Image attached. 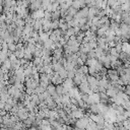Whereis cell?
Returning <instances> with one entry per match:
<instances>
[{"mask_svg":"<svg viewBox=\"0 0 130 130\" xmlns=\"http://www.w3.org/2000/svg\"><path fill=\"white\" fill-rule=\"evenodd\" d=\"M66 35L68 37H71V36H74L75 35V30H74V27H69L66 31Z\"/></svg>","mask_w":130,"mask_h":130,"instance_id":"ffe728a7","label":"cell"},{"mask_svg":"<svg viewBox=\"0 0 130 130\" xmlns=\"http://www.w3.org/2000/svg\"><path fill=\"white\" fill-rule=\"evenodd\" d=\"M122 51L127 53V54H130V43L123 42V44H122Z\"/></svg>","mask_w":130,"mask_h":130,"instance_id":"52a82bcc","label":"cell"},{"mask_svg":"<svg viewBox=\"0 0 130 130\" xmlns=\"http://www.w3.org/2000/svg\"><path fill=\"white\" fill-rule=\"evenodd\" d=\"M110 54L113 55V56H116V57H118V58H119V55H120V53L116 50L115 47H114V48H110Z\"/></svg>","mask_w":130,"mask_h":130,"instance_id":"2e32d148","label":"cell"},{"mask_svg":"<svg viewBox=\"0 0 130 130\" xmlns=\"http://www.w3.org/2000/svg\"><path fill=\"white\" fill-rule=\"evenodd\" d=\"M47 90L49 91V93H50L52 96H53L54 94H56V93H57V91H56V85H54L53 83H51V84H49V85H48Z\"/></svg>","mask_w":130,"mask_h":130,"instance_id":"5b68a950","label":"cell"},{"mask_svg":"<svg viewBox=\"0 0 130 130\" xmlns=\"http://www.w3.org/2000/svg\"><path fill=\"white\" fill-rule=\"evenodd\" d=\"M87 56H88V58H96V54H95V52H94V49H93V50H90V51L87 53Z\"/></svg>","mask_w":130,"mask_h":130,"instance_id":"44dd1931","label":"cell"},{"mask_svg":"<svg viewBox=\"0 0 130 130\" xmlns=\"http://www.w3.org/2000/svg\"><path fill=\"white\" fill-rule=\"evenodd\" d=\"M74 19V16H72V15H70V14H67L66 16H65V20L67 21V22H69V21H71V20H73Z\"/></svg>","mask_w":130,"mask_h":130,"instance_id":"603a6c76","label":"cell"},{"mask_svg":"<svg viewBox=\"0 0 130 130\" xmlns=\"http://www.w3.org/2000/svg\"><path fill=\"white\" fill-rule=\"evenodd\" d=\"M29 8L32 12L41 9L42 8V0H30Z\"/></svg>","mask_w":130,"mask_h":130,"instance_id":"7a4b0ae2","label":"cell"},{"mask_svg":"<svg viewBox=\"0 0 130 130\" xmlns=\"http://www.w3.org/2000/svg\"><path fill=\"white\" fill-rule=\"evenodd\" d=\"M61 18V11L60 9L52 12V20H59Z\"/></svg>","mask_w":130,"mask_h":130,"instance_id":"8992f818","label":"cell"},{"mask_svg":"<svg viewBox=\"0 0 130 130\" xmlns=\"http://www.w3.org/2000/svg\"><path fill=\"white\" fill-rule=\"evenodd\" d=\"M58 73H59V75H60V77H61L62 79H66V78H68V70H66L65 67H63Z\"/></svg>","mask_w":130,"mask_h":130,"instance_id":"ba28073f","label":"cell"},{"mask_svg":"<svg viewBox=\"0 0 130 130\" xmlns=\"http://www.w3.org/2000/svg\"><path fill=\"white\" fill-rule=\"evenodd\" d=\"M128 0H118V5H123L127 2Z\"/></svg>","mask_w":130,"mask_h":130,"instance_id":"cb8c5ba5","label":"cell"},{"mask_svg":"<svg viewBox=\"0 0 130 130\" xmlns=\"http://www.w3.org/2000/svg\"><path fill=\"white\" fill-rule=\"evenodd\" d=\"M8 50H10L11 52H15L16 50H17V46H16V44L15 43H10V44H8Z\"/></svg>","mask_w":130,"mask_h":130,"instance_id":"9a60e30c","label":"cell"},{"mask_svg":"<svg viewBox=\"0 0 130 130\" xmlns=\"http://www.w3.org/2000/svg\"><path fill=\"white\" fill-rule=\"evenodd\" d=\"M53 44H54V42H53L51 39H49V40H47L46 42H44V47L47 48V49H51V47H52Z\"/></svg>","mask_w":130,"mask_h":130,"instance_id":"5bb4252c","label":"cell"},{"mask_svg":"<svg viewBox=\"0 0 130 130\" xmlns=\"http://www.w3.org/2000/svg\"><path fill=\"white\" fill-rule=\"evenodd\" d=\"M46 89H47V88H45L44 86H42V85H38V86L36 87V89H35V93H37V94H41V93L45 92Z\"/></svg>","mask_w":130,"mask_h":130,"instance_id":"7c38bea8","label":"cell"},{"mask_svg":"<svg viewBox=\"0 0 130 130\" xmlns=\"http://www.w3.org/2000/svg\"><path fill=\"white\" fill-rule=\"evenodd\" d=\"M56 91L59 95H63L64 94V85L63 84H58L56 85Z\"/></svg>","mask_w":130,"mask_h":130,"instance_id":"9c48e42d","label":"cell"},{"mask_svg":"<svg viewBox=\"0 0 130 130\" xmlns=\"http://www.w3.org/2000/svg\"><path fill=\"white\" fill-rule=\"evenodd\" d=\"M89 112L92 114H99L100 113V106L99 104H92L89 106Z\"/></svg>","mask_w":130,"mask_h":130,"instance_id":"277c9868","label":"cell"},{"mask_svg":"<svg viewBox=\"0 0 130 130\" xmlns=\"http://www.w3.org/2000/svg\"><path fill=\"white\" fill-rule=\"evenodd\" d=\"M77 12H78V10H77L76 8H74L73 6H70V7L68 8V14H70V15H72V16H75Z\"/></svg>","mask_w":130,"mask_h":130,"instance_id":"4fadbf2b","label":"cell"},{"mask_svg":"<svg viewBox=\"0 0 130 130\" xmlns=\"http://www.w3.org/2000/svg\"><path fill=\"white\" fill-rule=\"evenodd\" d=\"M106 92H107V94H108L109 98H114V96H116L117 93H118V92H117L115 89H113V88H108Z\"/></svg>","mask_w":130,"mask_h":130,"instance_id":"8fae6325","label":"cell"},{"mask_svg":"<svg viewBox=\"0 0 130 130\" xmlns=\"http://www.w3.org/2000/svg\"><path fill=\"white\" fill-rule=\"evenodd\" d=\"M45 19H48V20H51L52 19V12L51 11H48V10H45V16H44Z\"/></svg>","mask_w":130,"mask_h":130,"instance_id":"d6986e66","label":"cell"},{"mask_svg":"<svg viewBox=\"0 0 130 130\" xmlns=\"http://www.w3.org/2000/svg\"><path fill=\"white\" fill-rule=\"evenodd\" d=\"M124 92H125L126 94H128V95H129V98H130V84H127V85H125V89H124Z\"/></svg>","mask_w":130,"mask_h":130,"instance_id":"7402d4cb","label":"cell"},{"mask_svg":"<svg viewBox=\"0 0 130 130\" xmlns=\"http://www.w3.org/2000/svg\"><path fill=\"white\" fill-rule=\"evenodd\" d=\"M102 130H111V129H110V128H108V127H106V126H105V127H104V128H103V129H102Z\"/></svg>","mask_w":130,"mask_h":130,"instance_id":"d4e9b609","label":"cell"},{"mask_svg":"<svg viewBox=\"0 0 130 130\" xmlns=\"http://www.w3.org/2000/svg\"><path fill=\"white\" fill-rule=\"evenodd\" d=\"M59 25H60L59 20H53V21H52V29H53V30L59 28Z\"/></svg>","mask_w":130,"mask_h":130,"instance_id":"e0dca14e","label":"cell"},{"mask_svg":"<svg viewBox=\"0 0 130 130\" xmlns=\"http://www.w3.org/2000/svg\"><path fill=\"white\" fill-rule=\"evenodd\" d=\"M108 76H109V78H110V80L111 81H113V82H116L120 77V75H119V72L116 70V69H113V68H111V69H108Z\"/></svg>","mask_w":130,"mask_h":130,"instance_id":"6da1fadb","label":"cell"},{"mask_svg":"<svg viewBox=\"0 0 130 130\" xmlns=\"http://www.w3.org/2000/svg\"><path fill=\"white\" fill-rule=\"evenodd\" d=\"M30 101L34 102V103H36L37 105H39V104L41 103L40 98H39V94H37V93H32V94H30Z\"/></svg>","mask_w":130,"mask_h":130,"instance_id":"30bf717a","label":"cell"},{"mask_svg":"<svg viewBox=\"0 0 130 130\" xmlns=\"http://www.w3.org/2000/svg\"><path fill=\"white\" fill-rule=\"evenodd\" d=\"M63 85H64V87H66V88H68V89H70V88H72V87H74V85H75V83H74V81H73V79H71V78H66V79H64V82H63Z\"/></svg>","mask_w":130,"mask_h":130,"instance_id":"3957f363","label":"cell"},{"mask_svg":"<svg viewBox=\"0 0 130 130\" xmlns=\"http://www.w3.org/2000/svg\"><path fill=\"white\" fill-rule=\"evenodd\" d=\"M79 70H81L85 75H88V66L87 65H83V66H80L79 67Z\"/></svg>","mask_w":130,"mask_h":130,"instance_id":"ac0fdd59","label":"cell"}]
</instances>
